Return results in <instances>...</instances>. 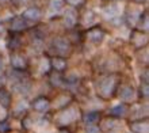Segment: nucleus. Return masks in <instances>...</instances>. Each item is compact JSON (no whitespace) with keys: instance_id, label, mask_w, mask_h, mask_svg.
Returning a JSON list of instances; mask_svg holds the SVG:
<instances>
[{"instance_id":"obj_19","label":"nucleus","mask_w":149,"mask_h":133,"mask_svg":"<svg viewBox=\"0 0 149 133\" xmlns=\"http://www.w3.org/2000/svg\"><path fill=\"white\" fill-rule=\"evenodd\" d=\"M77 20H79V16L74 11L71 10V11L65 12V15H64V24H65L67 29H73L76 26V23H77Z\"/></svg>"},{"instance_id":"obj_17","label":"nucleus","mask_w":149,"mask_h":133,"mask_svg":"<svg viewBox=\"0 0 149 133\" xmlns=\"http://www.w3.org/2000/svg\"><path fill=\"white\" fill-rule=\"evenodd\" d=\"M12 105V95L11 92L7 90V88H4V87H0V106L3 107V109H10Z\"/></svg>"},{"instance_id":"obj_26","label":"nucleus","mask_w":149,"mask_h":133,"mask_svg":"<svg viewBox=\"0 0 149 133\" xmlns=\"http://www.w3.org/2000/svg\"><path fill=\"white\" fill-rule=\"evenodd\" d=\"M11 130V125L7 121H0V133H8Z\"/></svg>"},{"instance_id":"obj_6","label":"nucleus","mask_w":149,"mask_h":133,"mask_svg":"<svg viewBox=\"0 0 149 133\" xmlns=\"http://www.w3.org/2000/svg\"><path fill=\"white\" fill-rule=\"evenodd\" d=\"M104 37H106V33L99 26H91L86 33V38L94 45H100L104 41Z\"/></svg>"},{"instance_id":"obj_29","label":"nucleus","mask_w":149,"mask_h":133,"mask_svg":"<svg viewBox=\"0 0 149 133\" xmlns=\"http://www.w3.org/2000/svg\"><path fill=\"white\" fill-rule=\"evenodd\" d=\"M141 82L149 83V71H148V68H145V69H144V75L141 74Z\"/></svg>"},{"instance_id":"obj_20","label":"nucleus","mask_w":149,"mask_h":133,"mask_svg":"<svg viewBox=\"0 0 149 133\" xmlns=\"http://www.w3.org/2000/svg\"><path fill=\"white\" fill-rule=\"evenodd\" d=\"M49 79H50V83L52 86L54 87H61L65 84V82H64V76L61 75V72H56V71H53L50 74V76H49Z\"/></svg>"},{"instance_id":"obj_15","label":"nucleus","mask_w":149,"mask_h":133,"mask_svg":"<svg viewBox=\"0 0 149 133\" xmlns=\"http://www.w3.org/2000/svg\"><path fill=\"white\" fill-rule=\"evenodd\" d=\"M6 46L12 52L18 50L22 46V38H20L19 33H10V35L7 37V41H6Z\"/></svg>"},{"instance_id":"obj_13","label":"nucleus","mask_w":149,"mask_h":133,"mask_svg":"<svg viewBox=\"0 0 149 133\" xmlns=\"http://www.w3.org/2000/svg\"><path fill=\"white\" fill-rule=\"evenodd\" d=\"M31 107L38 113H46L47 110L50 109V101L46 97H38L33 101Z\"/></svg>"},{"instance_id":"obj_18","label":"nucleus","mask_w":149,"mask_h":133,"mask_svg":"<svg viewBox=\"0 0 149 133\" xmlns=\"http://www.w3.org/2000/svg\"><path fill=\"white\" fill-rule=\"evenodd\" d=\"M96 20H98L96 14H95L94 11L88 10V11H86L81 15V18H80V23H81L83 26H86V27H91V26H94V24L96 23Z\"/></svg>"},{"instance_id":"obj_27","label":"nucleus","mask_w":149,"mask_h":133,"mask_svg":"<svg viewBox=\"0 0 149 133\" xmlns=\"http://www.w3.org/2000/svg\"><path fill=\"white\" fill-rule=\"evenodd\" d=\"M65 1H67L68 4H69V6H71V7H81L83 4L86 3V0H65Z\"/></svg>"},{"instance_id":"obj_8","label":"nucleus","mask_w":149,"mask_h":133,"mask_svg":"<svg viewBox=\"0 0 149 133\" xmlns=\"http://www.w3.org/2000/svg\"><path fill=\"white\" fill-rule=\"evenodd\" d=\"M22 18L26 22H31V23H37L39 22V19L42 18V11L38 7H29L22 12Z\"/></svg>"},{"instance_id":"obj_34","label":"nucleus","mask_w":149,"mask_h":133,"mask_svg":"<svg viewBox=\"0 0 149 133\" xmlns=\"http://www.w3.org/2000/svg\"><path fill=\"white\" fill-rule=\"evenodd\" d=\"M115 1H118V0H115Z\"/></svg>"},{"instance_id":"obj_24","label":"nucleus","mask_w":149,"mask_h":133,"mask_svg":"<svg viewBox=\"0 0 149 133\" xmlns=\"http://www.w3.org/2000/svg\"><path fill=\"white\" fill-rule=\"evenodd\" d=\"M63 6H64L63 0H52L50 1V8L53 10V11H58V10H61Z\"/></svg>"},{"instance_id":"obj_30","label":"nucleus","mask_w":149,"mask_h":133,"mask_svg":"<svg viewBox=\"0 0 149 133\" xmlns=\"http://www.w3.org/2000/svg\"><path fill=\"white\" fill-rule=\"evenodd\" d=\"M3 66H4V59H3V53L0 52V72L3 71Z\"/></svg>"},{"instance_id":"obj_5","label":"nucleus","mask_w":149,"mask_h":133,"mask_svg":"<svg viewBox=\"0 0 149 133\" xmlns=\"http://www.w3.org/2000/svg\"><path fill=\"white\" fill-rule=\"evenodd\" d=\"M130 42L136 49H144L148 45V33L134 29L130 34Z\"/></svg>"},{"instance_id":"obj_9","label":"nucleus","mask_w":149,"mask_h":133,"mask_svg":"<svg viewBox=\"0 0 149 133\" xmlns=\"http://www.w3.org/2000/svg\"><path fill=\"white\" fill-rule=\"evenodd\" d=\"M129 128L133 133H149V124H148V118H137L130 121Z\"/></svg>"},{"instance_id":"obj_4","label":"nucleus","mask_w":149,"mask_h":133,"mask_svg":"<svg viewBox=\"0 0 149 133\" xmlns=\"http://www.w3.org/2000/svg\"><path fill=\"white\" fill-rule=\"evenodd\" d=\"M10 63L15 71H27L29 68V59L19 50H14L10 56Z\"/></svg>"},{"instance_id":"obj_22","label":"nucleus","mask_w":149,"mask_h":133,"mask_svg":"<svg viewBox=\"0 0 149 133\" xmlns=\"http://www.w3.org/2000/svg\"><path fill=\"white\" fill-rule=\"evenodd\" d=\"M138 97L141 99H148L149 97V83H145V82H141L140 84V88H138Z\"/></svg>"},{"instance_id":"obj_2","label":"nucleus","mask_w":149,"mask_h":133,"mask_svg":"<svg viewBox=\"0 0 149 133\" xmlns=\"http://www.w3.org/2000/svg\"><path fill=\"white\" fill-rule=\"evenodd\" d=\"M50 50L54 53V56L60 57H69L73 50V43L65 37H54L52 39Z\"/></svg>"},{"instance_id":"obj_25","label":"nucleus","mask_w":149,"mask_h":133,"mask_svg":"<svg viewBox=\"0 0 149 133\" xmlns=\"http://www.w3.org/2000/svg\"><path fill=\"white\" fill-rule=\"evenodd\" d=\"M26 110H27V106H26V103L20 102L19 105L16 106V109L14 110V113H15V116H18V114H24V113H26Z\"/></svg>"},{"instance_id":"obj_10","label":"nucleus","mask_w":149,"mask_h":133,"mask_svg":"<svg viewBox=\"0 0 149 133\" xmlns=\"http://www.w3.org/2000/svg\"><path fill=\"white\" fill-rule=\"evenodd\" d=\"M129 113H130V109L127 106V103H125V102H122V103L114 106V107H111L109 110V116L113 118H125L127 117Z\"/></svg>"},{"instance_id":"obj_31","label":"nucleus","mask_w":149,"mask_h":133,"mask_svg":"<svg viewBox=\"0 0 149 133\" xmlns=\"http://www.w3.org/2000/svg\"><path fill=\"white\" fill-rule=\"evenodd\" d=\"M58 133H71V132H69V130L67 129V126H63V128H60Z\"/></svg>"},{"instance_id":"obj_14","label":"nucleus","mask_w":149,"mask_h":133,"mask_svg":"<svg viewBox=\"0 0 149 133\" xmlns=\"http://www.w3.org/2000/svg\"><path fill=\"white\" fill-rule=\"evenodd\" d=\"M12 90L16 91L18 94H27L29 91L31 90V83L26 78L15 80V82H12Z\"/></svg>"},{"instance_id":"obj_12","label":"nucleus","mask_w":149,"mask_h":133,"mask_svg":"<svg viewBox=\"0 0 149 133\" xmlns=\"http://www.w3.org/2000/svg\"><path fill=\"white\" fill-rule=\"evenodd\" d=\"M49 64H50V68L56 72H61L63 74L64 71H67L68 68V63L65 57H60V56H53L50 60H49Z\"/></svg>"},{"instance_id":"obj_7","label":"nucleus","mask_w":149,"mask_h":133,"mask_svg":"<svg viewBox=\"0 0 149 133\" xmlns=\"http://www.w3.org/2000/svg\"><path fill=\"white\" fill-rule=\"evenodd\" d=\"M115 95H118L121 101L130 102L136 98V90H134V87L130 86V84H122V83H119Z\"/></svg>"},{"instance_id":"obj_16","label":"nucleus","mask_w":149,"mask_h":133,"mask_svg":"<svg viewBox=\"0 0 149 133\" xmlns=\"http://www.w3.org/2000/svg\"><path fill=\"white\" fill-rule=\"evenodd\" d=\"M81 120L86 126L96 125V124H99V121H100V113H99V111H87V113L83 114Z\"/></svg>"},{"instance_id":"obj_1","label":"nucleus","mask_w":149,"mask_h":133,"mask_svg":"<svg viewBox=\"0 0 149 133\" xmlns=\"http://www.w3.org/2000/svg\"><path fill=\"white\" fill-rule=\"evenodd\" d=\"M121 83V76L118 74H109L99 79L96 83V94L103 101H110L117 94V88Z\"/></svg>"},{"instance_id":"obj_32","label":"nucleus","mask_w":149,"mask_h":133,"mask_svg":"<svg viewBox=\"0 0 149 133\" xmlns=\"http://www.w3.org/2000/svg\"><path fill=\"white\" fill-rule=\"evenodd\" d=\"M132 1H134V3H137V4H142V3H145L146 0H132Z\"/></svg>"},{"instance_id":"obj_23","label":"nucleus","mask_w":149,"mask_h":133,"mask_svg":"<svg viewBox=\"0 0 149 133\" xmlns=\"http://www.w3.org/2000/svg\"><path fill=\"white\" fill-rule=\"evenodd\" d=\"M115 121H114L113 118H107V120H104L102 124V126H100V130H103V132H109V129H114L115 128Z\"/></svg>"},{"instance_id":"obj_3","label":"nucleus","mask_w":149,"mask_h":133,"mask_svg":"<svg viewBox=\"0 0 149 133\" xmlns=\"http://www.w3.org/2000/svg\"><path fill=\"white\" fill-rule=\"evenodd\" d=\"M77 118H79V109L76 106L68 105L65 107H63V110L56 117V124L60 128H63V126H68L73 124L74 121H77Z\"/></svg>"},{"instance_id":"obj_28","label":"nucleus","mask_w":149,"mask_h":133,"mask_svg":"<svg viewBox=\"0 0 149 133\" xmlns=\"http://www.w3.org/2000/svg\"><path fill=\"white\" fill-rule=\"evenodd\" d=\"M100 130H99V128L96 125H90V126H87V129H86V133H99Z\"/></svg>"},{"instance_id":"obj_21","label":"nucleus","mask_w":149,"mask_h":133,"mask_svg":"<svg viewBox=\"0 0 149 133\" xmlns=\"http://www.w3.org/2000/svg\"><path fill=\"white\" fill-rule=\"evenodd\" d=\"M56 101L60 102V103H57V105H56V107H57V109H63V107H65V106L69 105V102L72 101V97L69 94H67V92H65V94L58 95Z\"/></svg>"},{"instance_id":"obj_11","label":"nucleus","mask_w":149,"mask_h":133,"mask_svg":"<svg viewBox=\"0 0 149 133\" xmlns=\"http://www.w3.org/2000/svg\"><path fill=\"white\" fill-rule=\"evenodd\" d=\"M29 24L27 22L20 16H14L11 20H10V32L12 33H22L24 30H27Z\"/></svg>"},{"instance_id":"obj_33","label":"nucleus","mask_w":149,"mask_h":133,"mask_svg":"<svg viewBox=\"0 0 149 133\" xmlns=\"http://www.w3.org/2000/svg\"><path fill=\"white\" fill-rule=\"evenodd\" d=\"M6 1H8V0H0V3H6Z\"/></svg>"}]
</instances>
